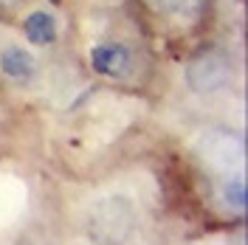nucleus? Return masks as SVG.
Instances as JSON below:
<instances>
[{"instance_id": "obj_1", "label": "nucleus", "mask_w": 248, "mask_h": 245, "mask_svg": "<svg viewBox=\"0 0 248 245\" xmlns=\"http://www.w3.org/2000/svg\"><path fill=\"white\" fill-rule=\"evenodd\" d=\"M133 206L124 198H108L91 209V237L105 245L124 243L133 231Z\"/></svg>"}, {"instance_id": "obj_2", "label": "nucleus", "mask_w": 248, "mask_h": 245, "mask_svg": "<svg viewBox=\"0 0 248 245\" xmlns=\"http://www.w3.org/2000/svg\"><path fill=\"white\" fill-rule=\"evenodd\" d=\"M186 79H189V85L198 93L215 91V88H220L229 79V65H226L223 57H217V54H203V57H198V60L189 65Z\"/></svg>"}, {"instance_id": "obj_3", "label": "nucleus", "mask_w": 248, "mask_h": 245, "mask_svg": "<svg viewBox=\"0 0 248 245\" xmlns=\"http://www.w3.org/2000/svg\"><path fill=\"white\" fill-rule=\"evenodd\" d=\"M91 65H93V71H99L105 77H122L130 68V51L124 46H116V43L96 46L91 51Z\"/></svg>"}, {"instance_id": "obj_4", "label": "nucleus", "mask_w": 248, "mask_h": 245, "mask_svg": "<svg viewBox=\"0 0 248 245\" xmlns=\"http://www.w3.org/2000/svg\"><path fill=\"white\" fill-rule=\"evenodd\" d=\"M0 68H3V74L9 79L26 82L34 74V57L29 51H23V48H6V54L0 57Z\"/></svg>"}, {"instance_id": "obj_5", "label": "nucleus", "mask_w": 248, "mask_h": 245, "mask_svg": "<svg viewBox=\"0 0 248 245\" xmlns=\"http://www.w3.org/2000/svg\"><path fill=\"white\" fill-rule=\"evenodd\" d=\"M23 31H26L29 43H34V46H48V43L57 40V23L46 12H34V15L26 17V29Z\"/></svg>"}, {"instance_id": "obj_6", "label": "nucleus", "mask_w": 248, "mask_h": 245, "mask_svg": "<svg viewBox=\"0 0 248 245\" xmlns=\"http://www.w3.org/2000/svg\"><path fill=\"white\" fill-rule=\"evenodd\" d=\"M153 3L164 15L181 17V20H195L206 6V0H153Z\"/></svg>"}, {"instance_id": "obj_7", "label": "nucleus", "mask_w": 248, "mask_h": 245, "mask_svg": "<svg viewBox=\"0 0 248 245\" xmlns=\"http://www.w3.org/2000/svg\"><path fill=\"white\" fill-rule=\"evenodd\" d=\"M223 198H226V203H232L237 209H246V186L240 184V181H234V184L226 186Z\"/></svg>"}, {"instance_id": "obj_8", "label": "nucleus", "mask_w": 248, "mask_h": 245, "mask_svg": "<svg viewBox=\"0 0 248 245\" xmlns=\"http://www.w3.org/2000/svg\"><path fill=\"white\" fill-rule=\"evenodd\" d=\"M0 3H3V6H12V3H15V0H0Z\"/></svg>"}]
</instances>
